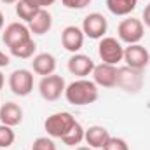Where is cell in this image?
Returning a JSON list of instances; mask_svg holds the SVG:
<instances>
[{
  "instance_id": "cell-1",
  "label": "cell",
  "mask_w": 150,
  "mask_h": 150,
  "mask_svg": "<svg viewBox=\"0 0 150 150\" xmlns=\"http://www.w3.org/2000/svg\"><path fill=\"white\" fill-rule=\"evenodd\" d=\"M65 98L68 103H72L75 107H86L94 103L100 98V91L98 86L89 80V79H77L74 82H70L65 89Z\"/></svg>"
},
{
  "instance_id": "cell-2",
  "label": "cell",
  "mask_w": 150,
  "mask_h": 150,
  "mask_svg": "<svg viewBox=\"0 0 150 150\" xmlns=\"http://www.w3.org/2000/svg\"><path fill=\"white\" fill-rule=\"evenodd\" d=\"M75 117L70 112H56L49 115L44 122V129L47 131V136L51 138H63L72 127L75 126Z\"/></svg>"
},
{
  "instance_id": "cell-3",
  "label": "cell",
  "mask_w": 150,
  "mask_h": 150,
  "mask_svg": "<svg viewBox=\"0 0 150 150\" xmlns=\"http://www.w3.org/2000/svg\"><path fill=\"white\" fill-rule=\"evenodd\" d=\"M117 35L119 40L131 45V44H140L142 38L145 37V25L142 23V19L136 18H126L119 23L117 26Z\"/></svg>"
},
{
  "instance_id": "cell-4",
  "label": "cell",
  "mask_w": 150,
  "mask_h": 150,
  "mask_svg": "<svg viewBox=\"0 0 150 150\" xmlns=\"http://www.w3.org/2000/svg\"><path fill=\"white\" fill-rule=\"evenodd\" d=\"M98 54L101 63L117 67L124 59V47L120 40H117L115 37H103L100 38V44H98Z\"/></svg>"
},
{
  "instance_id": "cell-5",
  "label": "cell",
  "mask_w": 150,
  "mask_h": 150,
  "mask_svg": "<svg viewBox=\"0 0 150 150\" xmlns=\"http://www.w3.org/2000/svg\"><path fill=\"white\" fill-rule=\"evenodd\" d=\"M65 89H67L65 79L61 75H56V74L42 77V80L38 82V93H40V96L45 101L59 100L61 94H65Z\"/></svg>"
},
{
  "instance_id": "cell-6",
  "label": "cell",
  "mask_w": 150,
  "mask_h": 150,
  "mask_svg": "<svg viewBox=\"0 0 150 150\" xmlns=\"http://www.w3.org/2000/svg\"><path fill=\"white\" fill-rule=\"evenodd\" d=\"M9 89L19 96L25 98L33 91V74L26 68H18L9 75Z\"/></svg>"
},
{
  "instance_id": "cell-7",
  "label": "cell",
  "mask_w": 150,
  "mask_h": 150,
  "mask_svg": "<svg viewBox=\"0 0 150 150\" xmlns=\"http://www.w3.org/2000/svg\"><path fill=\"white\" fill-rule=\"evenodd\" d=\"M107 30H108V21L100 12H91L82 21V32H84V35L93 38V40L103 38L105 33H107Z\"/></svg>"
},
{
  "instance_id": "cell-8",
  "label": "cell",
  "mask_w": 150,
  "mask_h": 150,
  "mask_svg": "<svg viewBox=\"0 0 150 150\" xmlns=\"http://www.w3.org/2000/svg\"><path fill=\"white\" fill-rule=\"evenodd\" d=\"M122 61H126V67H129V68L145 70L150 63V52L142 44H131V45L124 47V59Z\"/></svg>"
},
{
  "instance_id": "cell-9",
  "label": "cell",
  "mask_w": 150,
  "mask_h": 150,
  "mask_svg": "<svg viewBox=\"0 0 150 150\" xmlns=\"http://www.w3.org/2000/svg\"><path fill=\"white\" fill-rule=\"evenodd\" d=\"M117 87L124 89L126 93H138L143 87V70H136L129 67L119 68Z\"/></svg>"
},
{
  "instance_id": "cell-10",
  "label": "cell",
  "mask_w": 150,
  "mask_h": 150,
  "mask_svg": "<svg viewBox=\"0 0 150 150\" xmlns=\"http://www.w3.org/2000/svg\"><path fill=\"white\" fill-rule=\"evenodd\" d=\"M32 38V32H30V28L26 26V25H23V23H11V25H7L5 26V30L2 32V40H4V44L11 49V47H16V45H19V44H23V42H26V40H30Z\"/></svg>"
},
{
  "instance_id": "cell-11",
  "label": "cell",
  "mask_w": 150,
  "mask_h": 150,
  "mask_svg": "<svg viewBox=\"0 0 150 150\" xmlns=\"http://www.w3.org/2000/svg\"><path fill=\"white\" fill-rule=\"evenodd\" d=\"M91 75H93V82L100 87H107V89L117 87L119 68L113 67V65H107V63L94 65V70H93Z\"/></svg>"
},
{
  "instance_id": "cell-12",
  "label": "cell",
  "mask_w": 150,
  "mask_h": 150,
  "mask_svg": "<svg viewBox=\"0 0 150 150\" xmlns=\"http://www.w3.org/2000/svg\"><path fill=\"white\" fill-rule=\"evenodd\" d=\"M68 72L79 79H86L87 75L93 74L94 70V61L87 56V54H82V52H75L70 56L68 59Z\"/></svg>"
},
{
  "instance_id": "cell-13",
  "label": "cell",
  "mask_w": 150,
  "mask_h": 150,
  "mask_svg": "<svg viewBox=\"0 0 150 150\" xmlns=\"http://www.w3.org/2000/svg\"><path fill=\"white\" fill-rule=\"evenodd\" d=\"M84 32H82V28H79V26H74V25H70V26H67L63 32H61V45L65 47V51H68V52H79L80 49H82V45H84Z\"/></svg>"
},
{
  "instance_id": "cell-14",
  "label": "cell",
  "mask_w": 150,
  "mask_h": 150,
  "mask_svg": "<svg viewBox=\"0 0 150 150\" xmlns=\"http://www.w3.org/2000/svg\"><path fill=\"white\" fill-rule=\"evenodd\" d=\"M23 122V108L14 103V101H7L4 105H0V124L16 127Z\"/></svg>"
},
{
  "instance_id": "cell-15",
  "label": "cell",
  "mask_w": 150,
  "mask_h": 150,
  "mask_svg": "<svg viewBox=\"0 0 150 150\" xmlns=\"http://www.w3.org/2000/svg\"><path fill=\"white\" fill-rule=\"evenodd\" d=\"M32 68L37 75H42V77L52 75L56 72V58L51 52H40L37 56H33Z\"/></svg>"
},
{
  "instance_id": "cell-16",
  "label": "cell",
  "mask_w": 150,
  "mask_h": 150,
  "mask_svg": "<svg viewBox=\"0 0 150 150\" xmlns=\"http://www.w3.org/2000/svg\"><path fill=\"white\" fill-rule=\"evenodd\" d=\"M108 138H110V133L103 126H91L84 133V142L91 149H103L105 143L108 142Z\"/></svg>"
},
{
  "instance_id": "cell-17",
  "label": "cell",
  "mask_w": 150,
  "mask_h": 150,
  "mask_svg": "<svg viewBox=\"0 0 150 150\" xmlns=\"http://www.w3.org/2000/svg\"><path fill=\"white\" fill-rule=\"evenodd\" d=\"M28 28L33 35H45L52 28V16L47 9H40L37 16L28 23Z\"/></svg>"
},
{
  "instance_id": "cell-18",
  "label": "cell",
  "mask_w": 150,
  "mask_h": 150,
  "mask_svg": "<svg viewBox=\"0 0 150 150\" xmlns=\"http://www.w3.org/2000/svg\"><path fill=\"white\" fill-rule=\"evenodd\" d=\"M105 4L113 16H129L136 9L138 0H107Z\"/></svg>"
},
{
  "instance_id": "cell-19",
  "label": "cell",
  "mask_w": 150,
  "mask_h": 150,
  "mask_svg": "<svg viewBox=\"0 0 150 150\" xmlns=\"http://www.w3.org/2000/svg\"><path fill=\"white\" fill-rule=\"evenodd\" d=\"M9 51H11V54H12L14 58L30 59V58H33V54H35V51H37V44H35L33 38H30V40H26V42H23V44H19V45H16V47H11Z\"/></svg>"
},
{
  "instance_id": "cell-20",
  "label": "cell",
  "mask_w": 150,
  "mask_h": 150,
  "mask_svg": "<svg viewBox=\"0 0 150 150\" xmlns=\"http://www.w3.org/2000/svg\"><path fill=\"white\" fill-rule=\"evenodd\" d=\"M84 133H86V129L80 126V122H75V126L61 138V142H63L65 145H68V147L80 145V143L84 142Z\"/></svg>"
},
{
  "instance_id": "cell-21",
  "label": "cell",
  "mask_w": 150,
  "mask_h": 150,
  "mask_svg": "<svg viewBox=\"0 0 150 150\" xmlns=\"http://www.w3.org/2000/svg\"><path fill=\"white\" fill-rule=\"evenodd\" d=\"M40 9L37 7H33L30 2H26V0H19L18 4H16V14H18V18L19 19H23L25 23H30L35 16H37V12Z\"/></svg>"
},
{
  "instance_id": "cell-22",
  "label": "cell",
  "mask_w": 150,
  "mask_h": 150,
  "mask_svg": "<svg viewBox=\"0 0 150 150\" xmlns=\"http://www.w3.org/2000/svg\"><path fill=\"white\" fill-rule=\"evenodd\" d=\"M16 140V133L11 126L0 124V149H9Z\"/></svg>"
},
{
  "instance_id": "cell-23",
  "label": "cell",
  "mask_w": 150,
  "mask_h": 150,
  "mask_svg": "<svg viewBox=\"0 0 150 150\" xmlns=\"http://www.w3.org/2000/svg\"><path fill=\"white\" fill-rule=\"evenodd\" d=\"M32 150H56V145L51 136H40L32 143Z\"/></svg>"
},
{
  "instance_id": "cell-24",
  "label": "cell",
  "mask_w": 150,
  "mask_h": 150,
  "mask_svg": "<svg viewBox=\"0 0 150 150\" xmlns=\"http://www.w3.org/2000/svg\"><path fill=\"white\" fill-rule=\"evenodd\" d=\"M103 150H129V145L126 140L122 138H117V136H110L108 142L105 143Z\"/></svg>"
},
{
  "instance_id": "cell-25",
  "label": "cell",
  "mask_w": 150,
  "mask_h": 150,
  "mask_svg": "<svg viewBox=\"0 0 150 150\" xmlns=\"http://www.w3.org/2000/svg\"><path fill=\"white\" fill-rule=\"evenodd\" d=\"M93 0H61V4L67 7V9H74V11H80V9H86Z\"/></svg>"
},
{
  "instance_id": "cell-26",
  "label": "cell",
  "mask_w": 150,
  "mask_h": 150,
  "mask_svg": "<svg viewBox=\"0 0 150 150\" xmlns=\"http://www.w3.org/2000/svg\"><path fill=\"white\" fill-rule=\"evenodd\" d=\"M26 2H30L33 7H37V9H47V7H51L56 0H26Z\"/></svg>"
},
{
  "instance_id": "cell-27",
  "label": "cell",
  "mask_w": 150,
  "mask_h": 150,
  "mask_svg": "<svg viewBox=\"0 0 150 150\" xmlns=\"http://www.w3.org/2000/svg\"><path fill=\"white\" fill-rule=\"evenodd\" d=\"M142 23H143L145 26H149V28H150V4H149V5H145V9H143V14H142Z\"/></svg>"
},
{
  "instance_id": "cell-28",
  "label": "cell",
  "mask_w": 150,
  "mask_h": 150,
  "mask_svg": "<svg viewBox=\"0 0 150 150\" xmlns=\"http://www.w3.org/2000/svg\"><path fill=\"white\" fill-rule=\"evenodd\" d=\"M9 63H11V58L0 49V68H7L9 67Z\"/></svg>"
},
{
  "instance_id": "cell-29",
  "label": "cell",
  "mask_w": 150,
  "mask_h": 150,
  "mask_svg": "<svg viewBox=\"0 0 150 150\" xmlns=\"http://www.w3.org/2000/svg\"><path fill=\"white\" fill-rule=\"evenodd\" d=\"M4 82H5V79H4V74H2V70H0V91L4 89Z\"/></svg>"
},
{
  "instance_id": "cell-30",
  "label": "cell",
  "mask_w": 150,
  "mask_h": 150,
  "mask_svg": "<svg viewBox=\"0 0 150 150\" xmlns=\"http://www.w3.org/2000/svg\"><path fill=\"white\" fill-rule=\"evenodd\" d=\"M2 4H7V5H11V4H18L19 0H0Z\"/></svg>"
},
{
  "instance_id": "cell-31",
  "label": "cell",
  "mask_w": 150,
  "mask_h": 150,
  "mask_svg": "<svg viewBox=\"0 0 150 150\" xmlns=\"http://www.w3.org/2000/svg\"><path fill=\"white\" fill-rule=\"evenodd\" d=\"M4 23H5V19H4V14H2V11H0V32H2V28H4Z\"/></svg>"
},
{
  "instance_id": "cell-32",
  "label": "cell",
  "mask_w": 150,
  "mask_h": 150,
  "mask_svg": "<svg viewBox=\"0 0 150 150\" xmlns=\"http://www.w3.org/2000/svg\"><path fill=\"white\" fill-rule=\"evenodd\" d=\"M75 150H93L91 147H77Z\"/></svg>"
}]
</instances>
